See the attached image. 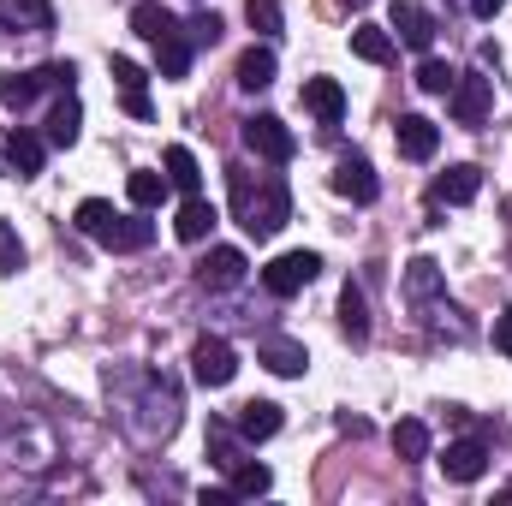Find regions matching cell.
I'll use <instances>...</instances> for the list:
<instances>
[{
	"label": "cell",
	"mask_w": 512,
	"mask_h": 506,
	"mask_svg": "<svg viewBox=\"0 0 512 506\" xmlns=\"http://www.w3.org/2000/svg\"><path fill=\"white\" fill-rule=\"evenodd\" d=\"M227 197H233V221L251 233V239H274L286 221H292V197L280 179H256V173H233L227 179Z\"/></svg>",
	"instance_id": "obj_1"
},
{
	"label": "cell",
	"mask_w": 512,
	"mask_h": 506,
	"mask_svg": "<svg viewBox=\"0 0 512 506\" xmlns=\"http://www.w3.org/2000/svg\"><path fill=\"white\" fill-rule=\"evenodd\" d=\"M78 233H90L102 251H143V245L155 239V227L143 221V209H137V215H120V209L102 203V197H84V203H78Z\"/></svg>",
	"instance_id": "obj_2"
},
{
	"label": "cell",
	"mask_w": 512,
	"mask_h": 506,
	"mask_svg": "<svg viewBox=\"0 0 512 506\" xmlns=\"http://www.w3.org/2000/svg\"><path fill=\"white\" fill-rule=\"evenodd\" d=\"M78 66L72 60H48L36 72H0V108H30L42 90H72Z\"/></svg>",
	"instance_id": "obj_3"
},
{
	"label": "cell",
	"mask_w": 512,
	"mask_h": 506,
	"mask_svg": "<svg viewBox=\"0 0 512 506\" xmlns=\"http://www.w3.org/2000/svg\"><path fill=\"white\" fill-rule=\"evenodd\" d=\"M137 435L143 441H167L173 429H179V393H173V381L161 376H143V399H137Z\"/></svg>",
	"instance_id": "obj_4"
},
{
	"label": "cell",
	"mask_w": 512,
	"mask_h": 506,
	"mask_svg": "<svg viewBox=\"0 0 512 506\" xmlns=\"http://www.w3.org/2000/svg\"><path fill=\"white\" fill-rule=\"evenodd\" d=\"M316 274H322V256L316 251H280L268 268H262V286H268L274 298H298Z\"/></svg>",
	"instance_id": "obj_5"
},
{
	"label": "cell",
	"mask_w": 512,
	"mask_h": 506,
	"mask_svg": "<svg viewBox=\"0 0 512 506\" xmlns=\"http://www.w3.org/2000/svg\"><path fill=\"white\" fill-rule=\"evenodd\" d=\"M489 108H495V78H483V72L453 78V90H447V114H453L459 126H483Z\"/></svg>",
	"instance_id": "obj_6"
},
{
	"label": "cell",
	"mask_w": 512,
	"mask_h": 506,
	"mask_svg": "<svg viewBox=\"0 0 512 506\" xmlns=\"http://www.w3.org/2000/svg\"><path fill=\"white\" fill-rule=\"evenodd\" d=\"M191 376L203 381V387H227V381L239 376V352H233V340L203 334V340L191 346Z\"/></svg>",
	"instance_id": "obj_7"
},
{
	"label": "cell",
	"mask_w": 512,
	"mask_h": 506,
	"mask_svg": "<svg viewBox=\"0 0 512 506\" xmlns=\"http://www.w3.org/2000/svg\"><path fill=\"white\" fill-rule=\"evenodd\" d=\"M387 30H393V42H405V48L429 54L441 24H435V12H429V6H417V0H393V12H387Z\"/></svg>",
	"instance_id": "obj_8"
},
{
	"label": "cell",
	"mask_w": 512,
	"mask_h": 506,
	"mask_svg": "<svg viewBox=\"0 0 512 506\" xmlns=\"http://www.w3.org/2000/svg\"><path fill=\"white\" fill-rule=\"evenodd\" d=\"M245 274H251V262H245L239 245H215L197 262V286L203 292H233V286H245Z\"/></svg>",
	"instance_id": "obj_9"
},
{
	"label": "cell",
	"mask_w": 512,
	"mask_h": 506,
	"mask_svg": "<svg viewBox=\"0 0 512 506\" xmlns=\"http://www.w3.org/2000/svg\"><path fill=\"white\" fill-rule=\"evenodd\" d=\"M245 149L251 155H262V161H292V149H298V137L286 131V120H274V114H256V120H245Z\"/></svg>",
	"instance_id": "obj_10"
},
{
	"label": "cell",
	"mask_w": 512,
	"mask_h": 506,
	"mask_svg": "<svg viewBox=\"0 0 512 506\" xmlns=\"http://www.w3.org/2000/svg\"><path fill=\"white\" fill-rule=\"evenodd\" d=\"M334 191L340 197H352V203H376V167H370V155H358V149H346L340 161H334Z\"/></svg>",
	"instance_id": "obj_11"
},
{
	"label": "cell",
	"mask_w": 512,
	"mask_h": 506,
	"mask_svg": "<svg viewBox=\"0 0 512 506\" xmlns=\"http://www.w3.org/2000/svg\"><path fill=\"white\" fill-rule=\"evenodd\" d=\"M393 143H399V155H405V161H429V155L441 149V126H435V120H423V114H399Z\"/></svg>",
	"instance_id": "obj_12"
},
{
	"label": "cell",
	"mask_w": 512,
	"mask_h": 506,
	"mask_svg": "<svg viewBox=\"0 0 512 506\" xmlns=\"http://www.w3.org/2000/svg\"><path fill=\"white\" fill-rule=\"evenodd\" d=\"M483 471H489V447H483L477 435H471V441H453V447L441 453V477H447V483H477Z\"/></svg>",
	"instance_id": "obj_13"
},
{
	"label": "cell",
	"mask_w": 512,
	"mask_h": 506,
	"mask_svg": "<svg viewBox=\"0 0 512 506\" xmlns=\"http://www.w3.org/2000/svg\"><path fill=\"white\" fill-rule=\"evenodd\" d=\"M256 364L292 381V376H304V370H310V352H304L298 340H286V334H268V340L256 346Z\"/></svg>",
	"instance_id": "obj_14"
},
{
	"label": "cell",
	"mask_w": 512,
	"mask_h": 506,
	"mask_svg": "<svg viewBox=\"0 0 512 506\" xmlns=\"http://www.w3.org/2000/svg\"><path fill=\"white\" fill-rule=\"evenodd\" d=\"M114 84H120V96H126V114L131 120H149V72L126 60V54H114Z\"/></svg>",
	"instance_id": "obj_15"
},
{
	"label": "cell",
	"mask_w": 512,
	"mask_h": 506,
	"mask_svg": "<svg viewBox=\"0 0 512 506\" xmlns=\"http://www.w3.org/2000/svg\"><path fill=\"white\" fill-rule=\"evenodd\" d=\"M42 161H48V137H36V131H12V137H6V167H12L18 179H36Z\"/></svg>",
	"instance_id": "obj_16"
},
{
	"label": "cell",
	"mask_w": 512,
	"mask_h": 506,
	"mask_svg": "<svg viewBox=\"0 0 512 506\" xmlns=\"http://www.w3.org/2000/svg\"><path fill=\"white\" fill-rule=\"evenodd\" d=\"M477 191H483V173H477V167H447V173L429 185V203L447 209V203H471Z\"/></svg>",
	"instance_id": "obj_17"
},
{
	"label": "cell",
	"mask_w": 512,
	"mask_h": 506,
	"mask_svg": "<svg viewBox=\"0 0 512 506\" xmlns=\"http://www.w3.org/2000/svg\"><path fill=\"white\" fill-rule=\"evenodd\" d=\"M203 447H209V459H215L221 471H233V465H245V447H251V441L239 435V423L209 417V441H203Z\"/></svg>",
	"instance_id": "obj_18"
},
{
	"label": "cell",
	"mask_w": 512,
	"mask_h": 506,
	"mask_svg": "<svg viewBox=\"0 0 512 506\" xmlns=\"http://www.w3.org/2000/svg\"><path fill=\"white\" fill-rule=\"evenodd\" d=\"M304 108H310L322 126H340V120H346V90H340L334 78H310V84H304Z\"/></svg>",
	"instance_id": "obj_19"
},
{
	"label": "cell",
	"mask_w": 512,
	"mask_h": 506,
	"mask_svg": "<svg viewBox=\"0 0 512 506\" xmlns=\"http://www.w3.org/2000/svg\"><path fill=\"white\" fill-rule=\"evenodd\" d=\"M239 435L245 441H268V435H280V423H286V411L274 405V399H251V405H239Z\"/></svg>",
	"instance_id": "obj_20"
},
{
	"label": "cell",
	"mask_w": 512,
	"mask_h": 506,
	"mask_svg": "<svg viewBox=\"0 0 512 506\" xmlns=\"http://www.w3.org/2000/svg\"><path fill=\"white\" fill-rule=\"evenodd\" d=\"M78 131H84V108H78V96L66 90V96L48 108V143H54V149H72Z\"/></svg>",
	"instance_id": "obj_21"
},
{
	"label": "cell",
	"mask_w": 512,
	"mask_h": 506,
	"mask_svg": "<svg viewBox=\"0 0 512 506\" xmlns=\"http://www.w3.org/2000/svg\"><path fill=\"white\" fill-rule=\"evenodd\" d=\"M191 54H197V48H191V36H185V24H179L173 36L155 42V72H161V78H185V72H191Z\"/></svg>",
	"instance_id": "obj_22"
},
{
	"label": "cell",
	"mask_w": 512,
	"mask_h": 506,
	"mask_svg": "<svg viewBox=\"0 0 512 506\" xmlns=\"http://www.w3.org/2000/svg\"><path fill=\"white\" fill-rule=\"evenodd\" d=\"M340 328H346V340L352 346H364L370 340V304H364V286H340Z\"/></svg>",
	"instance_id": "obj_23"
},
{
	"label": "cell",
	"mask_w": 512,
	"mask_h": 506,
	"mask_svg": "<svg viewBox=\"0 0 512 506\" xmlns=\"http://www.w3.org/2000/svg\"><path fill=\"white\" fill-rule=\"evenodd\" d=\"M167 191H173V179H167V173H155V167H137V173L126 179V197L143 209V215H149V209H161V203H167Z\"/></svg>",
	"instance_id": "obj_24"
},
{
	"label": "cell",
	"mask_w": 512,
	"mask_h": 506,
	"mask_svg": "<svg viewBox=\"0 0 512 506\" xmlns=\"http://www.w3.org/2000/svg\"><path fill=\"white\" fill-rule=\"evenodd\" d=\"M131 30H137L143 42H161V36H173V30H179V18H173L161 0H137V6H131Z\"/></svg>",
	"instance_id": "obj_25"
},
{
	"label": "cell",
	"mask_w": 512,
	"mask_h": 506,
	"mask_svg": "<svg viewBox=\"0 0 512 506\" xmlns=\"http://www.w3.org/2000/svg\"><path fill=\"white\" fill-rule=\"evenodd\" d=\"M209 227H215V209H209L203 197H185V203H179V221H173V233H179L185 245H203V239H209Z\"/></svg>",
	"instance_id": "obj_26"
},
{
	"label": "cell",
	"mask_w": 512,
	"mask_h": 506,
	"mask_svg": "<svg viewBox=\"0 0 512 506\" xmlns=\"http://www.w3.org/2000/svg\"><path fill=\"white\" fill-rule=\"evenodd\" d=\"M352 54L370 60V66H387L393 60V30H382V24H352Z\"/></svg>",
	"instance_id": "obj_27"
},
{
	"label": "cell",
	"mask_w": 512,
	"mask_h": 506,
	"mask_svg": "<svg viewBox=\"0 0 512 506\" xmlns=\"http://www.w3.org/2000/svg\"><path fill=\"white\" fill-rule=\"evenodd\" d=\"M0 24H12V30H54V12H48V0H0Z\"/></svg>",
	"instance_id": "obj_28"
},
{
	"label": "cell",
	"mask_w": 512,
	"mask_h": 506,
	"mask_svg": "<svg viewBox=\"0 0 512 506\" xmlns=\"http://www.w3.org/2000/svg\"><path fill=\"white\" fill-rule=\"evenodd\" d=\"M167 179H173V191H185V197H197V191H203V167H197V155H191L185 143H173V149H167Z\"/></svg>",
	"instance_id": "obj_29"
},
{
	"label": "cell",
	"mask_w": 512,
	"mask_h": 506,
	"mask_svg": "<svg viewBox=\"0 0 512 506\" xmlns=\"http://www.w3.org/2000/svg\"><path fill=\"white\" fill-rule=\"evenodd\" d=\"M405 298H411V304H429V298H441V262L417 256V262L405 268Z\"/></svg>",
	"instance_id": "obj_30"
},
{
	"label": "cell",
	"mask_w": 512,
	"mask_h": 506,
	"mask_svg": "<svg viewBox=\"0 0 512 506\" xmlns=\"http://www.w3.org/2000/svg\"><path fill=\"white\" fill-rule=\"evenodd\" d=\"M274 84V48H245L239 54V90H268Z\"/></svg>",
	"instance_id": "obj_31"
},
{
	"label": "cell",
	"mask_w": 512,
	"mask_h": 506,
	"mask_svg": "<svg viewBox=\"0 0 512 506\" xmlns=\"http://www.w3.org/2000/svg\"><path fill=\"white\" fill-rule=\"evenodd\" d=\"M393 453L399 459H429V423H417V417L393 423Z\"/></svg>",
	"instance_id": "obj_32"
},
{
	"label": "cell",
	"mask_w": 512,
	"mask_h": 506,
	"mask_svg": "<svg viewBox=\"0 0 512 506\" xmlns=\"http://www.w3.org/2000/svg\"><path fill=\"white\" fill-rule=\"evenodd\" d=\"M227 477H233V483H227V489H233V501H251V495H268V483H274V477H268V465H251V459H245V465H233Z\"/></svg>",
	"instance_id": "obj_33"
},
{
	"label": "cell",
	"mask_w": 512,
	"mask_h": 506,
	"mask_svg": "<svg viewBox=\"0 0 512 506\" xmlns=\"http://www.w3.org/2000/svg\"><path fill=\"white\" fill-rule=\"evenodd\" d=\"M453 78H459V72H453L447 60H423V66H417V90H423V96H447Z\"/></svg>",
	"instance_id": "obj_34"
},
{
	"label": "cell",
	"mask_w": 512,
	"mask_h": 506,
	"mask_svg": "<svg viewBox=\"0 0 512 506\" xmlns=\"http://www.w3.org/2000/svg\"><path fill=\"white\" fill-rule=\"evenodd\" d=\"M245 18H251V30L256 36H280V0H245Z\"/></svg>",
	"instance_id": "obj_35"
},
{
	"label": "cell",
	"mask_w": 512,
	"mask_h": 506,
	"mask_svg": "<svg viewBox=\"0 0 512 506\" xmlns=\"http://www.w3.org/2000/svg\"><path fill=\"white\" fill-rule=\"evenodd\" d=\"M185 36H191V48H215V42H221V18H215V12H197V18L185 24Z\"/></svg>",
	"instance_id": "obj_36"
},
{
	"label": "cell",
	"mask_w": 512,
	"mask_h": 506,
	"mask_svg": "<svg viewBox=\"0 0 512 506\" xmlns=\"http://www.w3.org/2000/svg\"><path fill=\"white\" fill-rule=\"evenodd\" d=\"M24 268V245H18V233L0 221V274H18Z\"/></svg>",
	"instance_id": "obj_37"
},
{
	"label": "cell",
	"mask_w": 512,
	"mask_h": 506,
	"mask_svg": "<svg viewBox=\"0 0 512 506\" xmlns=\"http://www.w3.org/2000/svg\"><path fill=\"white\" fill-rule=\"evenodd\" d=\"M495 346L512 358V310H501V316H495Z\"/></svg>",
	"instance_id": "obj_38"
},
{
	"label": "cell",
	"mask_w": 512,
	"mask_h": 506,
	"mask_svg": "<svg viewBox=\"0 0 512 506\" xmlns=\"http://www.w3.org/2000/svg\"><path fill=\"white\" fill-rule=\"evenodd\" d=\"M465 6H471V12H477V18H495V12H501V6H507V0H465Z\"/></svg>",
	"instance_id": "obj_39"
},
{
	"label": "cell",
	"mask_w": 512,
	"mask_h": 506,
	"mask_svg": "<svg viewBox=\"0 0 512 506\" xmlns=\"http://www.w3.org/2000/svg\"><path fill=\"white\" fill-rule=\"evenodd\" d=\"M507 495H512V477H507Z\"/></svg>",
	"instance_id": "obj_40"
},
{
	"label": "cell",
	"mask_w": 512,
	"mask_h": 506,
	"mask_svg": "<svg viewBox=\"0 0 512 506\" xmlns=\"http://www.w3.org/2000/svg\"><path fill=\"white\" fill-rule=\"evenodd\" d=\"M352 6H364V0H352Z\"/></svg>",
	"instance_id": "obj_41"
}]
</instances>
